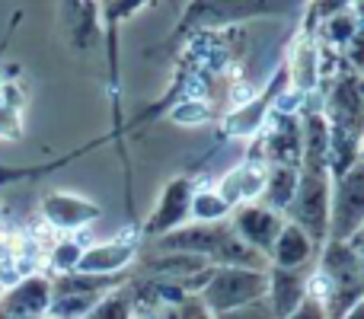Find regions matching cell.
<instances>
[{"label": "cell", "instance_id": "obj_1", "mask_svg": "<svg viewBox=\"0 0 364 319\" xmlns=\"http://www.w3.org/2000/svg\"><path fill=\"white\" fill-rule=\"evenodd\" d=\"M198 301L205 303L211 316L265 301V271L240 269V265H214L205 284L198 288Z\"/></svg>", "mask_w": 364, "mask_h": 319}, {"label": "cell", "instance_id": "obj_2", "mask_svg": "<svg viewBox=\"0 0 364 319\" xmlns=\"http://www.w3.org/2000/svg\"><path fill=\"white\" fill-rule=\"evenodd\" d=\"M329 195H333V179L326 169H304L297 173V188L291 198L284 220L297 224L316 246L329 239Z\"/></svg>", "mask_w": 364, "mask_h": 319}, {"label": "cell", "instance_id": "obj_3", "mask_svg": "<svg viewBox=\"0 0 364 319\" xmlns=\"http://www.w3.org/2000/svg\"><path fill=\"white\" fill-rule=\"evenodd\" d=\"M294 10V0H192L186 10L182 29H220V26L240 23L250 16H272V13Z\"/></svg>", "mask_w": 364, "mask_h": 319}, {"label": "cell", "instance_id": "obj_4", "mask_svg": "<svg viewBox=\"0 0 364 319\" xmlns=\"http://www.w3.org/2000/svg\"><path fill=\"white\" fill-rule=\"evenodd\" d=\"M364 220V169L361 163L346 175L333 179L329 195V239H348L361 230Z\"/></svg>", "mask_w": 364, "mask_h": 319}, {"label": "cell", "instance_id": "obj_5", "mask_svg": "<svg viewBox=\"0 0 364 319\" xmlns=\"http://www.w3.org/2000/svg\"><path fill=\"white\" fill-rule=\"evenodd\" d=\"M227 220H230L233 233H237L246 246L262 252L265 259H269V249H272V243H275L278 230L284 227V214L272 211V207H265V205H256V201L233 207V214Z\"/></svg>", "mask_w": 364, "mask_h": 319}, {"label": "cell", "instance_id": "obj_6", "mask_svg": "<svg viewBox=\"0 0 364 319\" xmlns=\"http://www.w3.org/2000/svg\"><path fill=\"white\" fill-rule=\"evenodd\" d=\"M192 179H186V175H176V179H170L164 185V195H160L157 207L151 211V217H147L144 224V237H166V233L179 230L182 224H188V201H192Z\"/></svg>", "mask_w": 364, "mask_h": 319}, {"label": "cell", "instance_id": "obj_7", "mask_svg": "<svg viewBox=\"0 0 364 319\" xmlns=\"http://www.w3.org/2000/svg\"><path fill=\"white\" fill-rule=\"evenodd\" d=\"M51 307V281L42 275L19 278L0 297V316L4 319H45Z\"/></svg>", "mask_w": 364, "mask_h": 319}, {"label": "cell", "instance_id": "obj_8", "mask_svg": "<svg viewBox=\"0 0 364 319\" xmlns=\"http://www.w3.org/2000/svg\"><path fill=\"white\" fill-rule=\"evenodd\" d=\"M304 297H307V269H278V265L265 269V303L275 319L291 316Z\"/></svg>", "mask_w": 364, "mask_h": 319}, {"label": "cell", "instance_id": "obj_9", "mask_svg": "<svg viewBox=\"0 0 364 319\" xmlns=\"http://www.w3.org/2000/svg\"><path fill=\"white\" fill-rule=\"evenodd\" d=\"M269 125H262L265 131V163H291L301 166V119H294L291 112L272 109L265 115Z\"/></svg>", "mask_w": 364, "mask_h": 319}, {"label": "cell", "instance_id": "obj_10", "mask_svg": "<svg viewBox=\"0 0 364 319\" xmlns=\"http://www.w3.org/2000/svg\"><path fill=\"white\" fill-rule=\"evenodd\" d=\"M138 262V243L132 239H112L100 246H83L77 269L80 275H125V269Z\"/></svg>", "mask_w": 364, "mask_h": 319}, {"label": "cell", "instance_id": "obj_11", "mask_svg": "<svg viewBox=\"0 0 364 319\" xmlns=\"http://www.w3.org/2000/svg\"><path fill=\"white\" fill-rule=\"evenodd\" d=\"M42 217L48 220L55 230H77V227L100 217V207H96L93 201L80 198V195L51 192L42 198Z\"/></svg>", "mask_w": 364, "mask_h": 319}, {"label": "cell", "instance_id": "obj_12", "mask_svg": "<svg viewBox=\"0 0 364 319\" xmlns=\"http://www.w3.org/2000/svg\"><path fill=\"white\" fill-rule=\"evenodd\" d=\"M316 252H320V246L297 224L284 220V227L278 230L275 243L269 249V265H278V269H307L316 259Z\"/></svg>", "mask_w": 364, "mask_h": 319}, {"label": "cell", "instance_id": "obj_13", "mask_svg": "<svg viewBox=\"0 0 364 319\" xmlns=\"http://www.w3.org/2000/svg\"><path fill=\"white\" fill-rule=\"evenodd\" d=\"M262 185H265V163L246 160L220 179L218 192L224 195L230 207H240V205H252L256 198H262Z\"/></svg>", "mask_w": 364, "mask_h": 319}, {"label": "cell", "instance_id": "obj_14", "mask_svg": "<svg viewBox=\"0 0 364 319\" xmlns=\"http://www.w3.org/2000/svg\"><path fill=\"white\" fill-rule=\"evenodd\" d=\"M297 173H301V166H291V163H265V185H262L265 207H272L278 214L288 211L297 188Z\"/></svg>", "mask_w": 364, "mask_h": 319}, {"label": "cell", "instance_id": "obj_15", "mask_svg": "<svg viewBox=\"0 0 364 319\" xmlns=\"http://www.w3.org/2000/svg\"><path fill=\"white\" fill-rule=\"evenodd\" d=\"M233 214V207L227 205V198L218 192V188H198L192 192V201H188V220L195 224H220Z\"/></svg>", "mask_w": 364, "mask_h": 319}, {"label": "cell", "instance_id": "obj_16", "mask_svg": "<svg viewBox=\"0 0 364 319\" xmlns=\"http://www.w3.org/2000/svg\"><path fill=\"white\" fill-rule=\"evenodd\" d=\"M134 316V301L128 288H115L109 294H102L93 307L87 310L83 319H132Z\"/></svg>", "mask_w": 364, "mask_h": 319}, {"label": "cell", "instance_id": "obj_17", "mask_svg": "<svg viewBox=\"0 0 364 319\" xmlns=\"http://www.w3.org/2000/svg\"><path fill=\"white\" fill-rule=\"evenodd\" d=\"M323 36H326L329 42H336V45L352 42V38H358V19L348 16L346 10L336 13V16H329L326 23H323Z\"/></svg>", "mask_w": 364, "mask_h": 319}, {"label": "cell", "instance_id": "obj_18", "mask_svg": "<svg viewBox=\"0 0 364 319\" xmlns=\"http://www.w3.org/2000/svg\"><path fill=\"white\" fill-rule=\"evenodd\" d=\"M80 252H83V246L80 243H58L55 246V252H51V259H48V265H51V271H58V275H70V271L77 269V259H80Z\"/></svg>", "mask_w": 364, "mask_h": 319}, {"label": "cell", "instance_id": "obj_19", "mask_svg": "<svg viewBox=\"0 0 364 319\" xmlns=\"http://www.w3.org/2000/svg\"><path fill=\"white\" fill-rule=\"evenodd\" d=\"M214 319H275V316H272L269 303L256 301V303H246V307H240V310H230V313H220Z\"/></svg>", "mask_w": 364, "mask_h": 319}, {"label": "cell", "instance_id": "obj_20", "mask_svg": "<svg viewBox=\"0 0 364 319\" xmlns=\"http://www.w3.org/2000/svg\"><path fill=\"white\" fill-rule=\"evenodd\" d=\"M284 319H326V310H323L320 301H314V297H304L301 307H297L291 316H284Z\"/></svg>", "mask_w": 364, "mask_h": 319}, {"label": "cell", "instance_id": "obj_21", "mask_svg": "<svg viewBox=\"0 0 364 319\" xmlns=\"http://www.w3.org/2000/svg\"><path fill=\"white\" fill-rule=\"evenodd\" d=\"M173 119H176V121H192V125H195V121H205L208 119V109L201 106V102H186V106H179L176 112H173Z\"/></svg>", "mask_w": 364, "mask_h": 319}, {"label": "cell", "instance_id": "obj_22", "mask_svg": "<svg viewBox=\"0 0 364 319\" xmlns=\"http://www.w3.org/2000/svg\"><path fill=\"white\" fill-rule=\"evenodd\" d=\"M342 10H346V0H314V13L323 19L336 16V13H342Z\"/></svg>", "mask_w": 364, "mask_h": 319}, {"label": "cell", "instance_id": "obj_23", "mask_svg": "<svg viewBox=\"0 0 364 319\" xmlns=\"http://www.w3.org/2000/svg\"><path fill=\"white\" fill-rule=\"evenodd\" d=\"M144 0H112L109 4V16H115V19H122V16H128V13H134V6H141Z\"/></svg>", "mask_w": 364, "mask_h": 319}, {"label": "cell", "instance_id": "obj_24", "mask_svg": "<svg viewBox=\"0 0 364 319\" xmlns=\"http://www.w3.org/2000/svg\"><path fill=\"white\" fill-rule=\"evenodd\" d=\"M342 319H364V307L358 303V307H355V310H348V313L342 316Z\"/></svg>", "mask_w": 364, "mask_h": 319}, {"label": "cell", "instance_id": "obj_25", "mask_svg": "<svg viewBox=\"0 0 364 319\" xmlns=\"http://www.w3.org/2000/svg\"><path fill=\"white\" fill-rule=\"evenodd\" d=\"M0 220H4V207H0Z\"/></svg>", "mask_w": 364, "mask_h": 319}, {"label": "cell", "instance_id": "obj_26", "mask_svg": "<svg viewBox=\"0 0 364 319\" xmlns=\"http://www.w3.org/2000/svg\"><path fill=\"white\" fill-rule=\"evenodd\" d=\"M0 319H4V316H0Z\"/></svg>", "mask_w": 364, "mask_h": 319}]
</instances>
